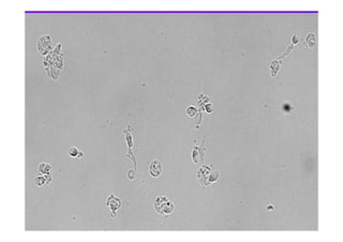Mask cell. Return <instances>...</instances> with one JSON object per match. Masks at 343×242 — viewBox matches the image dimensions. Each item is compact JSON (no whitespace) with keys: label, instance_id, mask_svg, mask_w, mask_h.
<instances>
[{"label":"cell","instance_id":"1","mask_svg":"<svg viewBox=\"0 0 343 242\" xmlns=\"http://www.w3.org/2000/svg\"><path fill=\"white\" fill-rule=\"evenodd\" d=\"M155 208L160 214L168 215L174 211V204L165 196H159L155 202Z\"/></svg>","mask_w":343,"mask_h":242},{"label":"cell","instance_id":"2","mask_svg":"<svg viewBox=\"0 0 343 242\" xmlns=\"http://www.w3.org/2000/svg\"><path fill=\"white\" fill-rule=\"evenodd\" d=\"M38 49L42 55H46L52 49V42L49 36H43L38 41Z\"/></svg>","mask_w":343,"mask_h":242},{"label":"cell","instance_id":"3","mask_svg":"<svg viewBox=\"0 0 343 242\" xmlns=\"http://www.w3.org/2000/svg\"><path fill=\"white\" fill-rule=\"evenodd\" d=\"M106 204H107V206L110 207V210H112V215H113V217H114L115 214H116V211L121 207V202L119 200V198L115 197L114 195H110L107 198Z\"/></svg>","mask_w":343,"mask_h":242},{"label":"cell","instance_id":"4","mask_svg":"<svg viewBox=\"0 0 343 242\" xmlns=\"http://www.w3.org/2000/svg\"><path fill=\"white\" fill-rule=\"evenodd\" d=\"M149 171H150L151 177H153V178L159 177V176L161 175V163L158 160H153L150 164Z\"/></svg>","mask_w":343,"mask_h":242},{"label":"cell","instance_id":"5","mask_svg":"<svg viewBox=\"0 0 343 242\" xmlns=\"http://www.w3.org/2000/svg\"><path fill=\"white\" fill-rule=\"evenodd\" d=\"M52 181V177L51 175H41L38 176L34 180V183H36L38 186H45L46 184H48L49 182Z\"/></svg>","mask_w":343,"mask_h":242},{"label":"cell","instance_id":"6","mask_svg":"<svg viewBox=\"0 0 343 242\" xmlns=\"http://www.w3.org/2000/svg\"><path fill=\"white\" fill-rule=\"evenodd\" d=\"M209 175H210V166H203L198 171V173H197V177L201 180V182L206 181V180L208 181Z\"/></svg>","mask_w":343,"mask_h":242},{"label":"cell","instance_id":"7","mask_svg":"<svg viewBox=\"0 0 343 242\" xmlns=\"http://www.w3.org/2000/svg\"><path fill=\"white\" fill-rule=\"evenodd\" d=\"M125 139H127V143H128V147H129V154L132 156V160L134 161V163H135V165H136L135 158H134L133 153H132V147H133V139H132V135H131V133L128 132L127 130L125 131Z\"/></svg>","mask_w":343,"mask_h":242},{"label":"cell","instance_id":"8","mask_svg":"<svg viewBox=\"0 0 343 242\" xmlns=\"http://www.w3.org/2000/svg\"><path fill=\"white\" fill-rule=\"evenodd\" d=\"M38 171L41 175H51L52 167H51V165H48L47 163H41Z\"/></svg>","mask_w":343,"mask_h":242},{"label":"cell","instance_id":"9","mask_svg":"<svg viewBox=\"0 0 343 242\" xmlns=\"http://www.w3.org/2000/svg\"><path fill=\"white\" fill-rule=\"evenodd\" d=\"M280 67H281V63L279 62L278 60H275L271 62L270 64V70H271V75L272 76H276L278 73V71L280 70Z\"/></svg>","mask_w":343,"mask_h":242},{"label":"cell","instance_id":"10","mask_svg":"<svg viewBox=\"0 0 343 242\" xmlns=\"http://www.w3.org/2000/svg\"><path fill=\"white\" fill-rule=\"evenodd\" d=\"M306 44H307V46L310 47V48L315 46V36H314L313 33L308 34L307 39H306Z\"/></svg>","mask_w":343,"mask_h":242},{"label":"cell","instance_id":"11","mask_svg":"<svg viewBox=\"0 0 343 242\" xmlns=\"http://www.w3.org/2000/svg\"><path fill=\"white\" fill-rule=\"evenodd\" d=\"M186 114L189 118H193V117H195L197 115V109L195 107H193V106H189L186 109Z\"/></svg>","mask_w":343,"mask_h":242},{"label":"cell","instance_id":"12","mask_svg":"<svg viewBox=\"0 0 343 242\" xmlns=\"http://www.w3.org/2000/svg\"><path fill=\"white\" fill-rule=\"evenodd\" d=\"M198 156H199V150H198V148H195L192 153V160L194 161L195 163H198Z\"/></svg>","mask_w":343,"mask_h":242},{"label":"cell","instance_id":"13","mask_svg":"<svg viewBox=\"0 0 343 242\" xmlns=\"http://www.w3.org/2000/svg\"><path fill=\"white\" fill-rule=\"evenodd\" d=\"M219 177V171H216L214 174H212V175H209V178H208V183H214L217 181V179H218Z\"/></svg>","mask_w":343,"mask_h":242},{"label":"cell","instance_id":"14","mask_svg":"<svg viewBox=\"0 0 343 242\" xmlns=\"http://www.w3.org/2000/svg\"><path fill=\"white\" fill-rule=\"evenodd\" d=\"M79 150H77V148H75V147H72L70 150H69V154H70L72 158H76V156H79Z\"/></svg>","mask_w":343,"mask_h":242},{"label":"cell","instance_id":"15","mask_svg":"<svg viewBox=\"0 0 343 242\" xmlns=\"http://www.w3.org/2000/svg\"><path fill=\"white\" fill-rule=\"evenodd\" d=\"M205 110L208 113V114H211V113H212V105H211V104H206Z\"/></svg>","mask_w":343,"mask_h":242},{"label":"cell","instance_id":"16","mask_svg":"<svg viewBox=\"0 0 343 242\" xmlns=\"http://www.w3.org/2000/svg\"><path fill=\"white\" fill-rule=\"evenodd\" d=\"M293 107H291V105L290 104H285V105L283 106V109H284V112H286V113H288L290 112L291 109H292Z\"/></svg>","mask_w":343,"mask_h":242},{"label":"cell","instance_id":"17","mask_svg":"<svg viewBox=\"0 0 343 242\" xmlns=\"http://www.w3.org/2000/svg\"><path fill=\"white\" fill-rule=\"evenodd\" d=\"M298 40H299V38L297 36H294V39H293V42L295 43V44H296V43H298Z\"/></svg>","mask_w":343,"mask_h":242},{"label":"cell","instance_id":"18","mask_svg":"<svg viewBox=\"0 0 343 242\" xmlns=\"http://www.w3.org/2000/svg\"><path fill=\"white\" fill-rule=\"evenodd\" d=\"M79 156V158H82V156H83V153H82V152H79V156Z\"/></svg>","mask_w":343,"mask_h":242}]
</instances>
